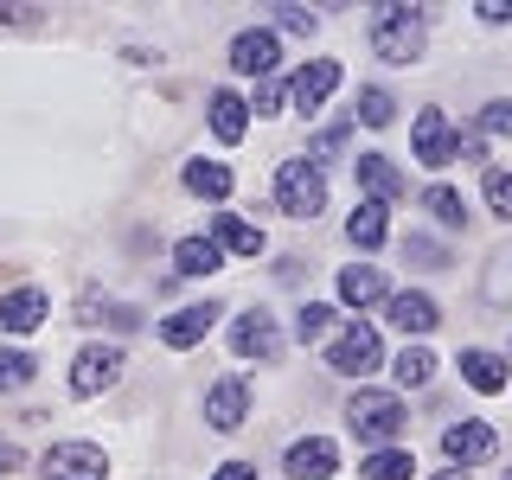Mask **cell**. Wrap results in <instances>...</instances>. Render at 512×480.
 <instances>
[{
	"label": "cell",
	"instance_id": "4dcf8cb0",
	"mask_svg": "<svg viewBox=\"0 0 512 480\" xmlns=\"http://www.w3.org/2000/svg\"><path fill=\"white\" fill-rule=\"evenodd\" d=\"M327 327H333V308L308 301V308H301V320H295V340H301V346H314V340H327Z\"/></svg>",
	"mask_w": 512,
	"mask_h": 480
},
{
	"label": "cell",
	"instance_id": "3957f363",
	"mask_svg": "<svg viewBox=\"0 0 512 480\" xmlns=\"http://www.w3.org/2000/svg\"><path fill=\"white\" fill-rule=\"evenodd\" d=\"M346 423L359 429L365 442H391L397 429H404V404H397L391 391H352L346 397Z\"/></svg>",
	"mask_w": 512,
	"mask_h": 480
},
{
	"label": "cell",
	"instance_id": "f1b7e54d",
	"mask_svg": "<svg viewBox=\"0 0 512 480\" xmlns=\"http://www.w3.org/2000/svg\"><path fill=\"white\" fill-rule=\"evenodd\" d=\"M423 205L448 224V231H461V224H468V199H461L455 186H429V192H423Z\"/></svg>",
	"mask_w": 512,
	"mask_h": 480
},
{
	"label": "cell",
	"instance_id": "30bf717a",
	"mask_svg": "<svg viewBox=\"0 0 512 480\" xmlns=\"http://www.w3.org/2000/svg\"><path fill=\"white\" fill-rule=\"evenodd\" d=\"M212 327H218V301H192V308H180V314L160 320V340H167L173 352H186V346H199Z\"/></svg>",
	"mask_w": 512,
	"mask_h": 480
},
{
	"label": "cell",
	"instance_id": "9c48e42d",
	"mask_svg": "<svg viewBox=\"0 0 512 480\" xmlns=\"http://www.w3.org/2000/svg\"><path fill=\"white\" fill-rule=\"evenodd\" d=\"M333 90H340V64H333V58H314V64H301V71H295V84H288V103H295L301 116H314V109L327 103Z\"/></svg>",
	"mask_w": 512,
	"mask_h": 480
},
{
	"label": "cell",
	"instance_id": "f35d334b",
	"mask_svg": "<svg viewBox=\"0 0 512 480\" xmlns=\"http://www.w3.org/2000/svg\"><path fill=\"white\" fill-rule=\"evenodd\" d=\"M436 480H468V468H448V474H436Z\"/></svg>",
	"mask_w": 512,
	"mask_h": 480
},
{
	"label": "cell",
	"instance_id": "7a4b0ae2",
	"mask_svg": "<svg viewBox=\"0 0 512 480\" xmlns=\"http://www.w3.org/2000/svg\"><path fill=\"white\" fill-rule=\"evenodd\" d=\"M276 205L288 218H320V205H327V180H320L314 160H288L276 173Z\"/></svg>",
	"mask_w": 512,
	"mask_h": 480
},
{
	"label": "cell",
	"instance_id": "d6a6232c",
	"mask_svg": "<svg viewBox=\"0 0 512 480\" xmlns=\"http://www.w3.org/2000/svg\"><path fill=\"white\" fill-rule=\"evenodd\" d=\"M282 103H288V84H282V77H269V84H256V116H276Z\"/></svg>",
	"mask_w": 512,
	"mask_h": 480
},
{
	"label": "cell",
	"instance_id": "ba28073f",
	"mask_svg": "<svg viewBox=\"0 0 512 480\" xmlns=\"http://www.w3.org/2000/svg\"><path fill=\"white\" fill-rule=\"evenodd\" d=\"M410 128H416V160H423V167H448V160L461 154V135L448 128L442 109H423Z\"/></svg>",
	"mask_w": 512,
	"mask_h": 480
},
{
	"label": "cell",
	"instance_id": "44dd1931",
	"mask_svg": "<svg viewBox=\"0 0 512 480\" xmlns=\"http://www.w3.org/2000/svg\"><path fill=\"white\" fill-rule=\"evenodd\" d=\"M340 301H352V308H372V301H384V269H372V263L340 269Z\"/></svg>",
	"mask_w": 512,
	"mask_h": 480
},
{
	"label": "cell",
	"instance_id": "d6986e66",
	"mask_svg": "<svg viewBox=\"0 0 512 480\" xmlns=\"http://www.w3.org/2000/svg\"><path fill=\"white\" fill-rule=\"evenodd\" d=\"M391 327H404L410 340H423V333L436 327V301L416 295V288H410V295H391Z\"/></svg>",
	"mask_w": 512,
	"mask_h": 480
},
{
	"label": "cell",
	"instance_id": "2e32d148",
	"mask_svg": "<svg viewBox=\"0 0 512 480\" xmlns=\"http://www.w3.org/2000/svg\"><path fill=\"white\" fill-rule=\"evenodd\" d=\"M212 244L231 250V256H263V231H256L250 218H237V212H218L212 218Z\"/></svg>",
	"mask_w": 512,
	"mask_h": 480
},
{
	"label": "cell",
	"instance_id": "7402d4cb",
	"mask_svg": "<svg viewBox=\"0 0 512 480\" xmlns=\"http://www.w3.org/2000/svg\"><path fill=\"white\" fill-rule=\"evenodd\" d=\"M346 237H352L359 250H378L384 237H391V224H384V205H372V199H365V205H352V218H346Z\"/></svg>",
	"mask_w": 512,
	"mask_h": 480
},
{
	"label": "cell",
	"instance_id": "8992f818",
	"mask_svg": "<svg viewBox=\"0 0 512 480\" xmlns=\"http://www.w3.org/2000/svg\"><path fill=\"white\" fill-rule=\"evenodd\" d=\"M116 378H122V346H84V352L71 359V391H77V397L109 391Z\"/></svg>",
	"mask_w": 512,
	"mask_h": 480
},
{
	"label": "cell",
	"instance_id": "8fae6325",
	"mask_svg": "<svg viewBox=\"0 0 512 480\" xmlns=\"http://www.w3.org/2000/svg\"><path fill=\"white\" fill-rule=\"evenodd\" d=\"M231 64H237V71H250V77H269L282 64V39H276V32H263V26L237 32V39H231Z\"/></svg>",
	"mask_w": 512,
	"mask_h": 480
},
{
	"label": "cell",
	"instance_id": "8d00e7d4",
	"mask_svg": "<svg viewBox=\"0 0 512 480\" xmlns=\"http://www.w3.org/2000/svg\"><path fill=\"white\" fill-rule=\"evenodd\" d=\"M212 480H263V474H256V468H250V461H224V468H218Z\"/></svg>",
	"mask_w": 512,
	"mask_h": 480
},
{
	"label": "cell",
	"instance_id": "5bb4252c",
	"mask_svg": "<svg viewBox=\"0 0 512 480\" xmlns=\"http://www.w3.org/2000/svg\"><path fill=\"white\" fill-rule=\"evenodd\" d=\"M231 352H237V359H269V352H276V320H269V308H244V314H237Z\"/></svg>",
	"mask_w": 512,
	"mask_h": 480
},
{
	"label": "cell",
	"instance_id": "603a6c76",
	"mask_svg": "<svg viewBox=\"0 0 512 480\" xmlns=\"http://www.w3.org/2000/svg\"><path fill=\"white\" fill-rule=\"evenodd\" d=\"M480 295L493 301V308H512V244H500L487 256V276H480Z\"/></svg>",
	"mask_w": 512,
	"mask_h": 480
},
{
	"label": "cell",
	"instance_id": "d4e9b609",
	"mask_svg": "<svg viewBox=\"0 0 512 480\" xmlns=\"http://www.w3.org/2000/svg\"><path fill=\"white\" fill-rule=\"evenodd\" d=\"M359 480H416V455L410 448H378V455H365Z\"/></svg>",
	"mask_w": 512,
	"mask_h": 480
},
{
	"label": "cell",
	"instance_id": "1f68e13d",
	"mask_svg": "<svg viewBox=\"0 0 512 480\" xmlns=\"http://www.w3.org/2000/svg\"><path fill=\"white\" fill-rule=\"evenodd\" d=\"M487 205L512 224V173L506 167H487Z\"/></svg>",
	"mask_w": 512,
	"mask_h": 480
},
{
	"label": "cell",
	"instance_id": "cb8c5ba5",
	"mask_svg": "<svg viewBox=\"0 0 512 480\" xmlns=\"http://www.w3.org/2000/svg\"><path fill=\"white\" fill-rule=\"evenodd\" d=\"M186 186L218 205V199H231V167H218V160H186Z\"/></svg>",
	"mask_w": 512,
	"mask_h": 480
},
{
	"label": "cell",
	"instance_id": "52a82bcc",
	"mask_svg": "<svg viewBox=\"0 0 512 480\" xmlns=\"http://www.w3.org/2000/svg\"><path fill=\"white\" fill-rule=\"evenodd\" d=\"M493 448H500V436H493V423H480V416H468V423H455V429H442L448 468H474V461H487Z\"/></svg>",
	"mask_w": 512,
	"mask_h": 480
},
{
	"label": "cell",
	"instance_id": "ab89813d",
	"mask_svg": "<svg viewBox=\"0 0 512 480\" xmlns=\"http://www.w3.org/2000/svg\"><path fill=\"white\" fill-rule=\"evenodd\" d=\"M506 480H512V474H506Z\"/></svg>",
	"mask_w": 512,
	"mask_h": 480
},
{
	"label": "cell",
	"instance_id": "4fadbf2b",
	"mask_svg": "<svg viewBox=\"0 0 512 480\" xmlns=\"http://www.w3.org/2000/svg\"><path fill=\"white\" fill-rule=\"evenodd\" d=\"M250 410V378H218L212 391H205V423L212 429H237Z\"/></svg>",
	"mask_w": 512,
	"mask_h": 480
},
{
	"label": "cell",
	"instance_id": "836d02e7",
	"mask_svg": "<svg viewBox=\"0 0 512 480\" xmlns=\"http://www.w3.org/2000/svg\"><path fill=\"white\" fill-rule=\"evenodd\" d=\"M480 128H487V135H512V103H506V96L480 109Z\"/></svg>",
	"mask_w": 512,
	"mask_h": 480
},
{
	"label": "cell",
	"instance_id": "ac0fdd59",
	"mask_svg": "<svg viewBox=\"0 0 512 480\" xmlns=\"http://www.w3.org/2000/svg\"><path fill=\"white\" fill-rule=\"evenodd\" d=\"M218 263H224V250L212 237H180V244H173V269H180V276H218Z\"/></svg>",
	"mask_w": 512,
	"mask_h": 480
},
{
	"label": "cell",
	"instance_id": "5b68a950",
	"mask_svg": "<svg viewBox=\"0 0 512 480\" xmlns=\"http://www.w3.org/2000/svg\"><path fill=\"white\" fill-rule=\"evenodd\" d=\"M378 359H384V346H378V327H346L340 340L327 346V365H333V372H346V378H365Z\"/></svg>",
	"mask_w": 512,
	"mask_h": 480
},
{
	"label": "cell",
	"instance_id": "4316f807",
	"mask_svg": "<svg viewBox=\"0 0 512 480\" xmlns=\"http://www.w3.org/2000/svg\"><path fill=\"white\" fill-rule=\"evenodd\" d=\"M391 116H397V103H391V90H359V103H352V122L359 128H391Z\"/></svg>",
	"mask_w": 512,
	"mask_h": 480
},
{
	"label": "cell",
	"instance_id": "7c38bea8",
	"mask_svg": "<svg viewBox=\"0 0 512 480\" xmlns=\"http://www.w3.org/2000/svg\"><path fill=\"white\" fill-rule=\"evenodd\" d=\"M45 314H52L45 288H13V295H0V333H39Z\"/></svg>",
	"mask_w": 512,
	"mask_h": 480
},
{
	"label": "cell",
	"instance_id": "74e56055",
	"mask_svg": "<svg viewBox=\"0 0 512 480\" xmlns=\"http://www.w3.org/2000/svg\"><path fill=\"white\" fill-rule=\"evenodd\" d=\"M13 468H20V448H13V442H0V474H13Z\"/></svg>",
	"mask_w": 512,
	"mask_h": 480
},
{
	"label": "cell",
	"instance_id": "d590c367",
	"mask_svg": "<svg viewBox=\"0 0 512 480\" xmlns=\"http://www.w3.org/2000/svg\"><path fill=\"white\" fill-rule=\"evenodd\" d=\"M276 20H282L288 32H314V26H320V20H314V13H308V7H282V13H276Z\"/></svg>",
	"mask_w": 512,
	"mask_h": 480
},
{
	"label": "cell",
	"instance_id": "83f0119b",
	"mask_svg": "<svg viewBox=\"0 0 512 480\" xmlns=\"http://www.w3.org/2000/svg\"><path fill=\"white\" fill-rule=\"evenodd\" d=\"M429 378H436V352H429V346H404V359H397V384H404V391H423Z\"/></svg>",
	"mask_w": 512,
	"mask_h": 480
},
{
	"label": "cell",
	"instance_id": "6da1fadb",
	"mask_svg": "<svg viewBox=\"0 0 512 480\" xmlns=\"http://www.w3.org/2000/svg\"><path fill=\"white\" fill-rule=\"evenodd\" d=\"M372 52L384 64H410L416 52H423V13L416 7H384L372 20Z\"/></svg>",
	"mask_w": 512,
	"mask_h": 480
},
{
	"label": "cell",
	"instance_id": "e575fe53",
	"mask_svg": "<svg viewBox=\"0 0 512 480\" xmlns=\"http://www.w3.org/2000/svg\"><path fill=\"white\" fill-rule=\"evenodd\" d=\"M346 135H352V122H333L327 135L314 141V154H308V160H327V154H340V148H346Z\"/></svg>",
	"mask_w": 512,
	"mask_h": 480
},
{
	"label": "cell",
	"instance_id": "e0dca14e",
	"mask_svg": "<svg viewBox=\"0 0 512 480\" xmlns=\"http://www.w3.org/2000/svg\"><path fill=\"white\" fill-rule=\"evenodd\" d=\"M352 173H359V186L372 192V205H391V199H404V192H410L404 180H397V167H391L384 154H365V160H359Z\"/></svg>",
	"mask_w": 512,
	"mask_h": 480
},
{
	"label": "cell",
	"instance_id": "484cf974",
	"mask_svg": "<svg viewBox=\"0 0 512 480\" xmlns=\"http://www.w3.org/2000/svg\"><path fill=\"white\" fill-rule=\"evenodd\" d=\"M461 378H468L474 391H500V384H506V359H493V352H461Z\"/></svg>",
	"mask_w": 512,
	"mask_h": 480
},
{
	"label": "cell",
	"instance_id": "ffe728a7",
	"mask_svg": "<svg viewBox=\"0 0 512 480\" xmlns=\"http://www.w3.org/2000/svg\"><path fill=\"white\" fill-rule=\"evenodd\" d=\"M244 128H250V103L237 90H218L212 96V135L218 141H244Z\"/></svg>",
	"mask_w": 512,
	"mask_h": 480
},
{
	"label": "cell",
	"instance_id": "9a60e30c",
	"mask_svg": "<svg viewBox=\"0 0 512 480\" xmlns=\"http://www.w3.org/2000/svg\"><path fill=\"white\" fill-rule=\"evenodd\" d=\"M333 468H340V448L327 436H308V442L288 448V474L295 480H333Z\"/></svg>",
	"mask_w": 512,
	"mask_h": 480
},
{
	"label": "cell",
	"instance_id": "f546056e",
	"mask_svg": "<svg viewBox=\"0 0 512 480\" xmlns=\"http://www.w3.org/2000/svg\"><path fill=\"white\" fill-rule=\"evenodd\" d=\"M39 378V365H32V352H0V391H20V384Z\"/></svg>",
	"mask_w": 512,
	"mask_h": 480
},
{
	"label": "cell",
	"instance_id": "277c9868",
	"mask_svg": "<svg viewBox=\"0 0 512 480\" xmlns=\"http://www.w3.org/2000/svg\"><path fill=\"white\" fill-rule=\"evenodd\" d=\"M39 474L45 480H103L109 474V455L96 442H52V448H45V461H39Z\"/></svg>",
	"mask_w": 512,
	"mask_h": 480
}]
</instances>
